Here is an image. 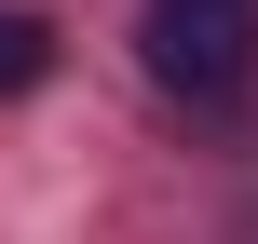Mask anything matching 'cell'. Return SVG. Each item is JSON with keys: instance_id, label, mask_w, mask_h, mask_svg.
<instances>
[{"instance_id": "6da1fadb", "label": "cell", "mask_w": 258, "mask_h": 244, "mask_svg": "<svg viewBox=\"0 0 258 244\" xmlns=\"http://www.w3.org/2000/svg\"><path fill=\"white\" fill-rule=\"evenodd\" d=\"M136 54H150L163 95L218 109V95H245V82H258V14H245V0H150Z\"/></svg>"}, {"instance_id": "7a4b0ae2", "label": "cell", "mask_w": 258, "mask_h": 244, "mask_svg": "<svg viewBox=\"0 0 258 244\" xmlns=\"http://www.w3.org/2000/svg\"><path fill=\"white\" fill-rule=\"evenodd\" d=\"M41 68H54V27H41L27 0H0V95H27Z\"/></svg>"}]
</instances>
